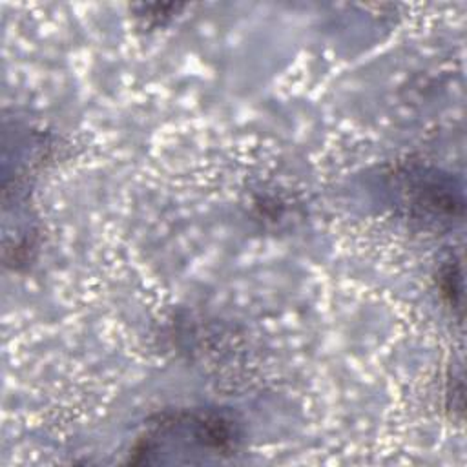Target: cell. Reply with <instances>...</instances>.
Wrapping results in <instances>:
<instances>
[{"instance_id": "1", "label": "cell", "mask_w": 467, "mask_h": 467, "mask_svg": "<svg viewBox=\"0 0 467 467\" xmlns=\"http://www.w3.org/2000/svg\"><path fill=\"white\" fill-rule=\"evenodd\" d=\"M241 432L215 410H175L157 416L131 447L133 463H181L221 460L239 449Z\"/></svg>"}]
</instances>
